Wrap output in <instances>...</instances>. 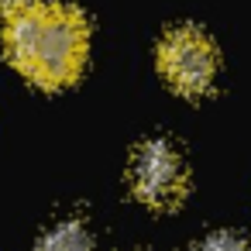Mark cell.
Instances as JSON below:
<instances>
[{"label": "cell", "instance_id": "cell-5", "mask_svg": "<svg viewBox=\"0 0 251 251\" xmlns=\"http://www.w3.org/2000/svg\"><path fill=\"white\" fill-rule=\"evenodd\" d=\"M193 251H248V244H244V237H237L234 230H213V234H206Z\"/></svg>", "mask_w": 251, "mask_h": 251}, {"label": "cell", "instance_id": "cell-1", "mask_svg": "<svg viewBox=\"0 0 251 251\" xmlns=\"http://www.w3.org/2000/svg\"><path fill=\"white\" fill-rule=\"evenodd\" d=\"M4 49L31 83L55 90L79 76L90 49V28L69 4H35L31 11L7 18Z\"/></svg>", "mask_w": 251, "mask_h": 251}, {"label": "cell", "instance_id": "cell-6", "mask_svg": "<svg viewBox=\"0 0 251 251\" xmlns=\"http://www.w3.org/2000/svg\"><path fill=\"white\" fill-rule=\"evenodd\" d=\"M35 4H38V0H0V14L14 18V14H25V11H31Z\"/></svg>", "mask_w": 251, "mask_h": 251}, {"label": "cell", "instance_id": "cell-2", "mask_svg": "<svg viewBox=\"0 0 251 251\" xmlns=\"http://www.w3.org/2000/svg\"><path fill=\"white\" fill-rule=\"evenodd\" d=\"M158 69L179 93H206L217 76V49L200 28L179 25L158 42Z\"/></svg>", "mask_w": 251, "mask_h": 251}, {"label": "cell", "instance_id": "cell-4", "mask_svg": "<svg viewBox=\"0 0 251 251\" xmlns=\"http://www.w3.org/2000/svg\"><path fill=\"white\" fill-rule=\"evenodd\" d=\"M35 251H93V237L79 220H62L38 241Z\"/></svg>", "mask_w": 251, "mask_h": 251}, {"label": "cell", "instance_id": "cell-3", "mask_svg": "<svg viewBox=\"0 0 251 251\" xmlns=\"http://www.w3.org/2000/svg\"><path fill=\"white\" fill-rule=\"evenodd\" d=\"M131 189L145 206L169 210L186 193V172L176 148L162 138L145 141L131 158Z\"/></svg>", "mask_w": 251, "mask_h": 251}]
</instances>
